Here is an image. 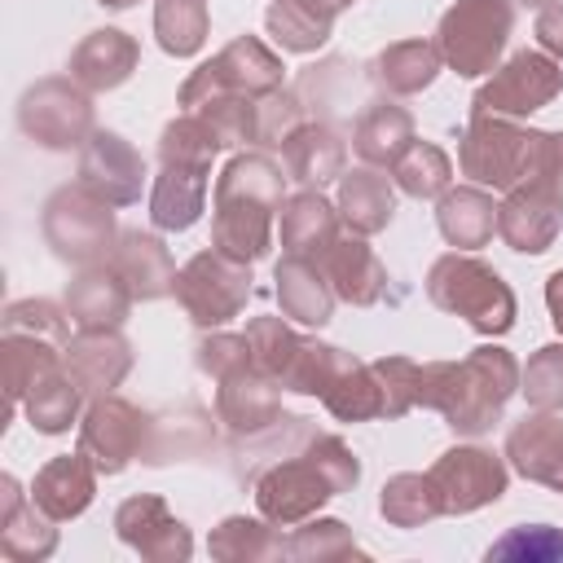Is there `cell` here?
I'll use <instances>...</instances> for the list:
<instances>
[{
  "mask_svg": "<svg viewBox=\"0 0 563 563\" xmlns=\"http://www.w3.org/2000/svg\"><path fill=\"white\" fill-rule=\"evenodd\" d=\"M18 123L31 141L48 145V150H70L84 145L92 136V101L88 88L79 79L53 75L40 79L35 88H26L22 106H18Z\"/></svg>",
  "mask_w": 563,
  "mask_h": 563,
  "instance_id": "obj_11",
  "label": "cell"
},
{
  "mask_svg": "<svg viewBox=\"0 0 563 563\" xmlns=\"http://www.w3.org/2000/svg\"><path fill=\"white\" fill-rule=\"evenodd\" d=\"M515 4L510 0H453L449 13L440 18V57L475 79L484 70H497V57L510 40Z\"/></svg>",
  "mask_w": 563,
  "mask_h": 563,
  "instance_id": "obj_8",
  "label": "cell"
},
{
  "mask_svg": "<svg viewBox=\"0 0 563 563\" xmlns=\"http://www.w3.org/2000/svg\"><path fill=\"white\" fill-rule=\"evenodd\" d=\"M207 0H158L154 4V35L163 44V53L172 57H194L207 44Z\"/></svg>",
  "mask_w": 563,
  "mask_h": 563,
  "instance_id": "obj_37",
  "label": "cell"
},
{
  "mask_svg": "<svg viewBox=\"0 0 563 563\" xmlns=\"http://www.w3.org/2000/svg\"><path fill=\"white\" fill-rule=\"evenodd\" d=\"M62 369L75 378V387L84 396H110L132 369V347L119 334V325L114 330H79L62 347Z\"/></svg>",
  "mask_w": 563,
  "mask_h": 563,
  "instance_id": "obj_17",
  "label": "cell"
},
{
  "mask_svg": "<svg viewBox=\"0 0 563 563\" xmlns=\"http://www.w3.org/2000/svg\"><path fill=\"white\" fill-rule=\"evenodd\" d=\"M339 238V211L321 198V189H299L282 202V246L286 255L317 260Z\"/></svg>",
  "mask_w": 563,
  "mask_h": 563,
  "instance_id": "obj_30",
  "label": "cell"
},
{
  "mask_svg": "<svg viewBox=\"0 0 563 563\" xmlns=\"http://www.w3.org/2000/svg\"><path fill=\"white\" fill-rule=\"evenodd\" d=\"M114 532H119L123 545H132L136 554L158 559V563H167V559H189V550H194L189 528H185L180 519H172V510L163 506V497H150V493L128 497V501L119 506Z\"/></svg>",
  "mask_w": 563,
  "mask_h": 563,
  "instance_id": "obj_19",
  "label": "cell"
},
{
  "mask_svg": "<svg viewBox=\"0 0 563 563\" xmlns=\"http://www.w3.org/2000/svg\"><path fill=\"white\" fill-rule=\"evenodd\" d=\"M563 92V70L554 57L545 53H515L501 70H493V79L475 92L471 101V114H501V119H519V114H532L541 106H550L554 97Z\"/></svg>",
  "mask_w": 563,
  "mask_h": 563,
  "instance_id": "obj_12",
  "label": "cell"
},
{
  "mask_svg": "<svg viewBox=\"0 0 563 563\" xmlns=\"http://www.w3.org/2000/svg\"><path fill=\"white\" fill-rule=\"evenodd\" d=\"M57 352H62V343H53V339L4 330V391H9V400H22L35 383L57 374L62 369Z\"/></svg>",
  "mask_w": 563,
  "mask_h": 563,
  "instance_id": "obj_36",
  "label": "cell"
},
{
  "mask_svg": "<svg viewBox=\"0 0 563 563\" xmlns=\"http://www.w3.org/2000/svg\"><path fill=\"white\" fill-rule=\"evenodd\" d=\"M391 211H396V194H391V180L378 172V167H352L339 176V216L352 233L369 238L378 229L391 224Z\"/></svg>",
  "mask_w": 563,
  "mask_h": 563,
  "instance_id": "obj_29",
  "label": "cell"
},
{
  "mask_svg": "<svg viewBox=\"0 0 563 563\" xmlns=\"http://www.w3.org/2000/svg\"><path fill=\"white\" fill-rule=\"evenodd\" d=\"M110 264L136 299H158V295L176 290V264H172L167 246L154 233H141V229L119 233V246H114Z\"/></svg>",
  "mask_w": 563,
  "mask_h": 563,
  "instance_id": "obj_27",
  "label": "cell"
},
{
  "mask_svg": "<svg viewBox=\"0 0 563 563\" xmlns=\"http://www.w3.org/2000/svg\"><path fill=\"white\" fill-rule=\"evenodd\" d=\"M391 176H396V189L409 194V198H440L453 180V163L440 145L431 141H413L396 163H391Z\"/></svg>",
  "mask_w": 563,
  "mask_h": 563,
  "instance_id": "obj_38",
  "label": "cell"
},
{
  "mask_svg": "<svg viewBox=\"0 0 563 563\" xmlns=\"http://www.w3.org/2000/svg\"><path fill=\"white\" fill-rule=\"evenodd\" d=\"M559 229H563V194L550 180L515 185L497 207V233L506 238V246L523 255H541L559 238Z\"/></svg>",
  "mask_w": 563,
  "mask_h": 563,
  "instance_id": "obj_15",
  "label": "cell"
},
{
  "mask_svg": "<svg viewBox=\"0 0 563 563\" xmlns=\"http://www.w3.org/2000/svg\"><path fill=\"white\" fill-rule=\"evenodd\" d=\"M97 466H92V457L79 449V453H62V457H53L40 475H35V484H31V501L53 519V523H62V519H75V515H84L88 510V501H92V493H97Z\"/></svg>",
  "mask_w": 563,
  "mask_h": 563,
  "instance_id": "obj_23",
  "label": "cell"
},
{
  "mask_svg": "<svg viewBox=\"0 0 563 563\" xmlns=\"http://www.w3.org/2000/svg\"><path fill=\"white\" fill-rule=\"evenodd\" d=\"M541 141L545 132L519 128L501 114H471V128L457 150L462 176L488 189H515L528 180H541Z\"/></svg>",
  "mask_w": 563,
  "mask_h": 563,
  "instance_id": "obj_6",
  "label": "cell"
},
{
  "mask_svg": "<svg viewBox=\"0 0 563 563\" xmlns=\"http://www.w3.org/2000/svg\"><path fill=\"white\" fill-rule=\"evenodd\" d=\"M435 224H440L444 242L457 246V251L484 246L493 238V229H497V202H493V194H484L475 185L444 189L440 207H435Z\"/></svg>",
  "mask_w": 563,
  "mask_h": 563,
  "instance_id": "obj_32",
  "label": "cell"
},
{
  "mask_svg": "<svg viewBox=\"0 0 563 563\" xmlns=\"http://www.w3.org/2000/svg\"><path fill=\"white\" fill-rule=\"evenodd\" d=\"M427 299L453 317H462L471 330L479 334H506L515 325V295L510 286L497 277L493 264L466 255V251H449L431 264L427 273Z\"/></svg>",
  "mask_w": 563,
  "mask_h": 563,
  "instance_id": "obj_5",
  "label": "cell"
},
{
  "mask_svg": "<svg viewBox=\"0 0 563 563\" xmlns=\"http://www.w3.org/2000/svg\"><path fill=\"white\" fill-rule=\"evenodd\" d=\"M255 466H251V493L268 523L295 528L330 497L347 493L361 479V462L352 449L321 431L312 418L286 413L277 427L255 435Z\"/></svg>",
  "mask_w": 563,
  "mask_h": 563,
  "instance_id": "obj_1",
  "label": "cell"
},
{
  "mask_svg": "<svg viewBox=\"0 0 563 563\" xmlns=\"http://www.w3.org/2000/svg\"><path fill=\"white\" fill-rule=\"evenodd\" d=\"M44 238L48 246L88 268V264H110L114 255V211L106 198H97L84 185H66L44 202Z\"/></svg>",
  "mask_w": 563,
  "mask_h": 563,
  "instance_id": "obj_7",
  "label": "cell"
},
{
  "mask_svg": "<svg viewBox=\"0 0 563 563\" xmlns=\"http://www.w3.org/2000/svg\"><path fill=\"white\" fill-rule=\"evenodd\" d=\"M282 167L268 154H238L216 180L211 246L233 260H264L273 242V211H282Z\"/></svg>",
  "mask_w": 563,
  "mask_h": 563,
  "instance_id": "obj_3",
  "label": "cell"
},
{
  "mask_svg": "<svg viewBox=\"0 0 563 563\" xmlns=\"http://www.w3.org/2000/svg\"><path fill=\"white\" fill-rule=\"evenodd\" d=\"M128 282L114 273V264H88L70 286H66V312L79 330H114L123 325L132 308Z\"/></svg>",
  "mask_w": 563,
  "mask_h": 563,
  "instance_id": "obj_22",
  "label": "cell"
},
{
  "mask_svg": "<svg viewBox=\"0 0 563 563\" xmlns=\"http://www.w3.org/2000/svg\"><path fill=\"white\" fill-rule=\"evenodd\" d=\"M246 343H251V365L282 387V378H286V369H290V361H295L303 339L282 317H255L246 325Z\"/></svg>",
  "mask_w": 563,
  "mask_h": 563,
  "instance_id": "obj_41",
  "label": "cell"
},
{
  "mask_svg": "<svg viewBox=\"0 0 563 563\" xmlns=\"http://www.w3.org/2000/svg\"><path fill=\"white\" fill-rule=\"evenodd\" d=\"M409 145H413V114L391 101L369 106L352 128V150L369 167H391Z\"/></svg>",
  "mask_w": 563,
  "mask_h": 563,
  "instance_id": "obj_33",
  "label": "cell"
},
{
  "mask_svg": "<svg viewBox=\"0 0 563 563\" xmlns=\"http://www.w3.org/2000/svg\"><path fill=\"white\" fill-rule=\"evenodd\" d=\"M79 185L106 198L110 207H128L141 198L145 163L119 132H92L79 145Z\"/></svg>",
  "mask_w": 563,
  "mask_h": 563,
  "instance_id": "obj_16",
  "label": "cell"
},
{
  "mask_svg": "<svg viewBox=\"0 0 563 563\" xmlns=\"http://www.w3.org/2000/svg\"><path fill=\"white\" fill-rule=\"evenodd\" d=\"M321 405L339 418V422H369V418H383V391H378V378L365 361H356L352 352H339L330 356V369L321 378Z\"/></svg>",
  "mask_w": 563,
  "mask_h": 563,
  "instance_id": "obj_24",
  "label": "cell"
},
{
  "mask_svg": "<svg viewBox=\"0 0 563 563\" xmlns=\"http://www.w3.org/2000/svg\"><path fill=\"white\" fill-rule=\"evenodd\" d=\"M541 180L563 189V132H545L541 141Z\"/></svg>",
  "mask_w": 563,
  "mask_h": 563,
  "instance_id": "obj_51",
  "label": "cell"
},
{
  "mask_svg": "<svg viewBox=\"0 0 563 563\" xmlns=\"http://www.w3.org/2000/svg\"><path fill=\"white\" fill-rule=\"evenodd\" d=\"M440 62H444L440 57V44H431V40H400V44H387L374 57L369 75H374V84L383 92L413 97V92L431 88V79L440 75Z\"/></svg>",
  "mask_w": 563,
  "mask_h": 563,
  "instance_id": "obj_31",
  "label": "cell"
},
{
  "mask_svg": "<svg viewBox=\"0 0 563 563\" xmlns=\"http://www.w3.org/2000/svg\"><path fill=\"white\" fill-rule=\"evenodd\" d=\"M537 40H541L545 53L563 57V0H554V4H545L537 13Z\"/></svg>",
  "mask_w": 563,
  "mask_h": 563,
  "instance_id": "obj_50",
  "label": "cell"
},
{
  "mask_svg": "<svg viewBox=\"0 0 563 563\" xmlns=\"http://www.w3.org/2000/svg\"><path fill=\"white\" fill-rule=\"evenodd\" d=\"M519 391L532 409H563V343H545L519 369Z\"/></svg>",
  "mask_w": 563,
  "mask_h": 563,
  "instance_id": "obj_44",
  "label": "cell"
},
{
  "mask_svg": "<svg viewBox=\"0 0 563 563\" xmlns=\"http://www.w3.org/2000/svg\"><path fill=\"white\" fill-rule=\"evenodd\" d=\"M145 435H150V413H141L132 400L123 396H97L84 413V427H79V449L92 457V466L101 475H114L123 471L132 457H141L145 449Z\"/></svg>",
  "mask_w": 563,
  "mask_h": 563,
  "instance_id": "obj_13",
  "label": "cell"
},
{
  "mask_svg": "<svg viewBox=\"0 0 563 563\" xmlns=\"http://www.w3.org/2000/svg\"><path fill=\"white\" fill-rule=\"evenodd\" d=\"M317 264L325 268L334 295L347 299V303H356V308L378 303L383 290H387V268H383V260L374 255V246H365L361 233H339V238L317 255Z\"/></svg>",
  "mask_w": 563,
  "mask_h": 563,
  "instance_id": "obj_21",
  "label": "cell"
},
{
  "mask_svg": "<svg viewBox=\"0 0 563 563\" xmlns=\"http://www.w3.org/2000/svg\"><path fill=\"white\" fill-rule=\"evenodd\" d=\"M488 559H563V537L545 523H532V528H515L510 537H501Z\"/></svg>",
  "mask_w": 563,
  "mask_h": 563,
  "instance_id": "obj_49",
  "label": "cell"
},
{
  "mask_svg": "<svg viewBox=\"0 0 563 563\" xmlns=\"http://www.w3.org/2000/svg\"><path fill=\"white\" fill-rule=\"evenodd\" d=\"M519 4H528V9H545V4H554V0H519Z\"/></svg>",
  "mask_w": 563,
  "mask_h": 563,
  "instance_id": "obj_55",
  "label": "cell"
},
{
  "mask_svg": "<svg viewBox=\"0 0 563 563\" xmlns=\"http://www.w3.org/2000/svg\"><path fill=\"white\" fill-rule=\"evenodd\" d=\"M246 365H251L246 334H211V339L198 343V369L211 374L216 383L229 378V374H238V369H246Z\"/></svg>",
  "mask_w": 563,
  "mask_h": 563,
  "instance_id": "obj_48",
  "label": "cell"
},
{
  "mask_svg": "<svg viewBox=\"0 0 563 563\" xmlns=\"http://www.w3.org/2000/svg\"><path fill=\"white\" fill-rule=\"evenodd\" d=\"M545 303H550V321H554V330L563 334V268L550 273V282H545Z\"/></svg>",
  "mask_w": 563,
  "mask_h": 563,
  "instance_id": "obj_52",
  "label": "cell"
},
{
  "mask_svg": "<svg viewBox=\"0 0 563 563\" xmlns=\"http://www.w3.org/2000/svg\"><path fill=\"white\" fill-rule=\"evenodd\" d=\"M506 457L523 479L563 493V418H554V409H537L515 422L506 435Z\"/></svg>",
  "mask_w": 563,
  "mask_h": 563,
  "instance_id": "obj_20",
  "label": "cell"
},
{
  "mask_svg": "<svg viewBox=\"0 0 563 563\" xmlns=\"http://www.w3.org/2000/svg\"><path fill=\"white\" fill-rule=\"evenodd\" d=\"M299 4H303L312 18H321V22H330V26H334V18H339L347 4H356V0H299Z\"/></svg>",
  "mask_w": 563,
  "mask_h": 563,
  "instance_id": "obj_53",
  "label": "cell"
},
{
  "mask_svg": "<svg viewBox=\"0 0 563 563\" xmlns=\"http://www.w3.org/2000/svg\"><path fill=\"white\" fill-rule=\"evenodd\" d=\"M136 62H141L136 40L114 26H101L84 35L79 48L70 53V79H79L88 92H106V88H119L136 70Z\"/></svg>",
  "mask_w": 563,
  "mask_h": 563,
  "instance_id": "obj_25",
  "label": "cell"
},
{
  "mask_svg": "<svg viewBox=\"0 0 563 563\" xmlns=\"http://www.w3.org/2000/svg\"><path fill=\"white\" fill-rule=\"evenodd\" d=\"M282 554L286 559H352L361 550L339 519H312V523H299L295 537L282 541Z\"/></svg>",
  "mask_w": 563,
  "mask_h": 563,
  "instance_id": "obj_46",
  "label": "cell"
},
{
  "mask_svg": "<svg viewBox=\"0 0 563 563\" xmlns=\"http://www.w3.org/2000/svg\"><path fill=\"white\" fill-rule=\"evenodd\" d=\"M79 400H84V391L75 387V378L66 369H57V374H48L44 383H35L26 391V418H31L35 431L57 435V431H66L75 422Z\"/></svg>",
  "mask_w": 563,
  "mask_h": 563,
  "instance_id": "obj_40",
  "label": "cell"
},
{
  "mask_svg": "<svg viewBox=\"0 0 563 563\" xmlns=\"http://www.w3.org/2000/svg\"><path fill=\"white\" fill-rule=\"evenodd\" d=\"M211 554H216V559H229V563L268 559V554H282V537H273L260 519L233 515V519H224V523L211 532Z\"/></svg>",
  "mask_w": 563,
  "mask_h": 563,
  "instance_id": "obj_43",
  "label": "cell"
},
{
  "mask_svg": "<svg viewBox=\"0 0 563 563\" xmlns=\"http://www.w3.org/2000/svg\"><path fill=\"white\" fill-rule=\"evenodd\" d=\"M264 26L290 53H312V48H321L330 40V22L312 18L299 0H273L268 13H264Z\"/></svg>",
  "mask_w": 563,
  "mask_h": 563,
  "instance_id": "obj_42",
  "label": "cell"
},
{
  "mask_svg": "<svg viewBox=\"0 0 563 563\" xmlns=\"http://www.w3.org/2000/svg\"><path fill=\"white\" fill-rule=\"evenodd\" d=\"M66 308H57L53 299H18L9 303L4 312V330H22V334H40V339H53V343H70L66 334Z\"/></svg>",
  "mask_w": 563,
  "mask_h": 563,
  "instance_id": "obj_47",
  "label": "cell"
},
{
  "mask_svg": "<svg viewBox=\"0 0 563 563\" xmlns=\"http://www.w3.org/2000/svg\"><path fill=\"white\" fill-rule=\"evenodd\" d=\"M374 378H378V391H383V418H400L418 405V391H422V365L409 361V356H378L369 361Z\"/></svg>",
  "mask_w": 563,
  "mask_h": 563,
  "instance_id": "obj_45",
  "label": "cell"
},
{
  "mask_svg": "<svg viewBox=\"0 0 563 563\" xmlns=\"http://www.w3.org/2000/svg\"><path fill=\"white\" fill-rule=\"evenodd\" d=\"M427 475L435 484L444 515L479 510L506 493V462L493 449H475V444H457V449L440 453Z\"/></svg>",
  "mask_w": 563,
  "mask_h": 563,
  "instance_id": "obj_14",
  "label": "cell"
},
{
  "mask_svg": "<svg viewBox=\"0 0 563 563\" xmlns=\"http://www.w3.org/2000/svg\"><path fill=\"white\" fill-rule=\"evenodd\" d=\"M378 510L396 528H418V523L444 515L431 475H396V479H387L383 484V497H378Z\"/></svg>",
  "mask_w": 563,
  "mask_h": 563,
  "instance_id": "obj_39",
  "label": "cell"
},
{
  "mask_svg": "<svg viewBox=\"0 0 563 563\" xmlns=\"http://www.w3.org/2000/svg\"><path fill=\"white\" fill-rule=\"evenodd\" d=\"M519 391V365L506 347H475L462 361H431L422 365L418 405L444 413L457 435H484L501 422L506 400Z\"/></svg>",
  "mask_w": 563,
  "mask_h": 563,
  "instance_id": "obj_2",
  "label": "cell"
},
{
  "mask_svg": "<svg viewBox=\"0 0 563 563\" xmlns=\"http://www.w3.org/2000/svg\"><path fill=\"white\" fill-rule=\"evenodd\" d=\"M277 299H282V312L295 317L299 325H325L339 295H334V286L317 260L286 255L277 264Z\"/></svg>",
  "mask_w": 563,
  "mask_h": 563,
  "instance_id": "obj_28",
  "label": "cell"
},
{
  "mask_svg": "<svg viewBox=\"0 0 563 563\" xmlns=\"http://www.w3.org/2000/svg\"><path fill=\"white\" fill-rule=\"evenodd\" d=\"M216 418L233 431V435H246L255 440L260 431L277 427L286 413H282V387L260 374L255 365L220 378V391H216Z\"/></svg>",
  "mask_w": 563,
  "mask_h": 563,
  "instance_id": "obj_18",
  "label": "cell"
},
{
  "mask_svg": "<svg viewBox=\"0 0 563 563\" xmlns=\"http://www.w3.org/2000/svg\"><path fill=\"white\" fill-rule=\"evenodd\" d=\"M97 4H106V9H128V4H136V0H97Z\"/></svg>",
  "mask_w": 563,
  "mask_h": 563,
  "instance_id": "obj_54",
  "label": "cell"
},
{
  "mask_svg": "<svg viewBox=\"0 0 563 563\" xmlns=\"http://www.w3.org/2000/svg\"><path fill=\"white\" fill-rule=\"evenodd\" d=\"M57 545V532H53V519L26 501L18 493V484L4 475V515H0V550L9 559H44L53 554Z\"/></svg>",
  "mask_w": 563,
  "mask_h": 563,
  "instance_id": "obj_34",
  "label": "cell"
},
{
  "mask_svg": "<svg viewBox=\"0 0 563 563\" xmlns=\"http://www.w3.org/2000/svg\"><path fill=\"white\" fill-rule=\"evenodd\" d=\"M207 444H211V418L198 405H185L176 413L150 418V435H145L141 457L150 466H163V462H176V457H198Z\"/></svg>",
  "mask_w": 563,
  "mask_h": 563,
  "instance_id": "obj_35",
  "label": "cell"
},
{
  "mask_svg": "<svg viewBox=\"0 0 563 563\" xmlns=\"http://www.w3.org/2000/svg\"><path fill=\"white\" fill-rule=\"evenodd\" d=\"M282 57L255 40V35H238L233 44H224L211 62H202L185 88H180V106L194 110L202 106L207 97H220V92H238V97H264L273 88H282Z\"/></svg>",
  "mask_w": 563,
  "mask_h": 563,
  "instance_id": "obj_9",
  "label": "cell"
},
{
  "mask_svg": "<svg viewBox=\"0 0 563 563\" xmlns=\"http://www.w3.org/2000/svg\"><path fill=\"white\" fill-rule=\"evenodd\" d=\"M343 158H347V145L330 123H299L282 141L286 176H295L308 189H321V185L339 180L343 176Z\"/></svg>",
  "mask_w": 563,
  "mask_h": 563,
  "instance_id": "obj_26",
  "label": "cell"
},
{
  "mask_svg": "<svg viewBox=\"0 0 563 563\" xmlns=\"http://www.w3.org/2000/svg\"><path fill=\"white\" fill-rule=\"evenodd\" d=\"M176 299L198 325H224L233 321L251 299V264L233 260L224 251H198L176 273Z\"/></svg>",
  "mask_w": 563,
  "mask_h": 563,
  "instance_id": "obj_10",
  "label": "cell"
},
{
  "mask_svg": "<svg viewBox=\"0 0 563 563\" xmlns=\"http://www.w3.org/2000/svg\"><path fill=\"white\" fill-rule=\"evenodd\" d=\"M220 141L211 136V128L198 119V114H180L163 128V141H158V158H163V172L154 180V194H150V220L167 233H180L189 229L198 216H202V202H207V176H211V158H216Z\"/></svg>",
  "mask_w": 563,
  "mask_h": 563,
  "instance_id": "obj_4",
  "label": "cell"
}]
</instances>
